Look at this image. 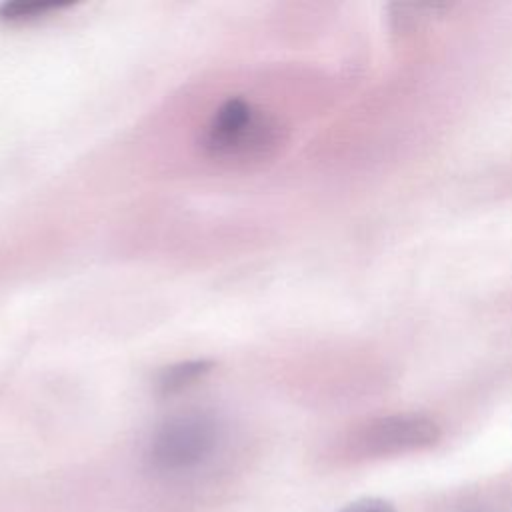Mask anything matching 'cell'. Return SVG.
Returning <instances> with one entry per match:
<instances>
[{"mask_svg":"<svg viewBox=\"0 0 512 512\" xmlns=\"http://www.w3.org/2000/svg\"><path fill=\"white\" fill-rule=\"evenodd\" d=\"M284 140L286 128L272 112L250 98L230 96L208 116L198 146L208 160L240 168L274 158Z\"/></svg>","mask_w":512,"mask_h":512,"instance_id":"6da1fadb","label":"cell"},{"mask_svg":"<svg viewBox=\"0 0 512 512\" xmlns=\"http://www.w3.org/2000/svg\"><path fill=\"white\" fill-rule=\"evenodd\" d=\"M210 370V366L206 362H184L178 366H170L162 372L158 386L162 392H176L182 390L184 386L192 384L194 380H198L202 374H206Z\"/></svg>","mask_w":512,"mask_h":512,"instance_id":"5b68a950","label":"cell"},{"mask_svg":"<svg viewBox=\"0 0 512 512\" xmlns=\"http://www.w3.org/2000/svg\"><path fill=\"white\" fill-rule=\"evenodd\" d=\"M68 4H58V2H46V0H16V2H6L0 6V20L6 24H28L36 22L40 18L50 16L52 12H58L66 8Z\"/></svg>","mask_w":512,"mask_h":512,"instance_id":"277c9868","label":"cell"},{"mask_svg":"<svg viewBox=\"0 0 512 512\" xmlns=\"http://www.w3.org/2000/svg\"><path fill=\"white\" fill-rule=\"evenodd\" d=\"M338 512H396L390 500L380 498V496H362L346 506H342Z\"/></svg>","mask_w":512,"mask_h":512,"instance_id":"8992f818","label":"cell"},{"mask_svg":"<svg viewBox=\"0 0 512 512\" xmlns=\"http://www.w3.org/2000/svg\"><path fill=\"white\" fill-rule=\"evenodd\" d=\"M440 426L416 412L386 414L366 422L352 436V452L362 458H388L432 448L440 440Z\"/></svg>","mask_w":512,"mask_h":512,"instance_id":"3957f363","label":"cell"},{"mask_svg":"<svg viewBox=\"0 0 512 512\" xmlns=\"http://www.w3.org/2000/svg\"><path fill=\"white\" fill-rule=\"evenodd\" d=\"M220 442V424L204 412H184L164 420L148 444V460L160 472H186L204 464Z\"/></svg>","mask_w":512,"mask_h":512,"instance_id":"7a4b0ae2","label":"cell"}]
</instances>
